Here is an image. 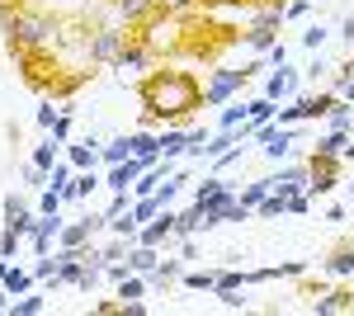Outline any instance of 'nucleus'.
Here are the masks:
<instances>
[{
	"instance_id": "obj_6",
	"label": "nucleus",
	"mask_w": 354,
	"mask_h": 316,
	"mask_svg": "<svg viewBox=\"0 0 354 316\" xmlns=\"http://www.w3.org/2000/svg\"><path fill=\"white\" fill-rule=\"evenodd\" d=\"M62 227H66V217L62 212H38V227L28 232V245H33V255H48L62 236Z\"/></svg>"
},
{
	"instance_id": "obj_29",
	"label": "nucleus",
	"mask_w": 354,
	"mask_h": 316,
	"mask_svg": "<svg viewBox=\"0 0 354 316\" xmlns=\"http://www.w3.org/2000/svg\"><path fill=\"white\" fill-rule=\"evenodd\" d=\"M194 232H203V208H198V203L175 217V236H194Z\"/></svg>"
},
{
	"instance_id": "obj_35",
	"label": "nucleus",
	"mask_w": 354,
	"mask_h": 316,
	"mask_svg": "<svg viewBox=\"0 0 354 316\" xmlns=\"http://www.w3.org/2000/svg\"><path fill=\"white\" fill-rule=\"evenodd\" d=\"M236 123H245V100H227V104H222L218 128H236Z\"/></svg>"
},
{
	"instance_id": "obj_48",
	"label": "nucleus",
	"mask_w": 354,
	"mask_h": 316,
	"mask_svg": "<svg viewBox=\"0 0 354 316\" xmlns=\"http://www.w3.org/2000/svg\"><path fill=\"white\" fill-rule=\"evenodd\" d=\"M265 62H270V66H283V62H288V48H283V43H274L270 53H265Z\"/></svg>"
},
{
	"instance_id": "obj_13",
	"label": "nucleus",
	"mask_w": 354,
	"mask_h": 316,
	"mask_svg": "<svg viewBox=\"0 0 354 316\" xmlns=\"http://www.w3.org/2000/svg\"><path fill=\"white\" fill-rule=\"evenodd\" d=\"M100 147H104L100 137H85V142H76V147L66 142V147H62V156L71 160L76 170H95V165H104V160H100Z\"/></svg>"
},
{
	"instance_id": "obj_32",
	"label": "nucleus",
	"mask_w": 354,
	"mask_h": 316,
	"mask_svg": "<svg viewBox=\"0 0 354 316\" xmlns=\"http://www.w3.org/2000/svg\"><path fill=\"white\" fill-rule=\"evenodd\" d=\"M180 260H161L156 264V274H151V288H170V284H180Z\"/></svg>"
},
{
	"instance_id": "obj_3",
	"label": "nucleus",
	"mask_w": 354,
	"mask_h": 316,
	"mask_svg": "<svg viewBox=\"0 0 354 316\" xmlns=\"http://www.w3.org/2000/svg\"><path fill=\"white\" fill-rule=\"evenodd\" d=\"M245 80H250L245 66L241 71H236V66H218V71L208 76V85H203V109H222L227 100H236V95L245 90Z\"/></svg>"
},
{
	"instance_id": "obj_41",
	"label": "nucleus",
	"mask_w": 354,
	"mask_h": 316,
	"mask_svg": "<svg viewBox=\"0 0 354 316\" xmlns=\"http://www.w3.org/2000/svg\"><path fill=\"white\" fill-rule=\"evenodd\" d=\"M312 15V0H288L283 5V24H293V19H307Z\"/></svg>"
},
{
	"instance_id": "obj_23",
	"label": "nucleus",
	"mask_w": 354,
	"mask_h": 316,
	"mask_svg": "<svg viewBox=\"0 0 354 316\" xmlns=\"http://www.w3.org/2000/svg\"><path fill=\"white\" fill-rule=\"evenodd\" d=\"M326 128L330 132H350L354 128V104H350V100H340V95H335V104L326 109Z\"/></svg>"
},
{
	"instance_id": "obj_17",
	"label": "nucleus",
	"mask_w": 354,
	"mask_h": 316,
	"mask_svg": "<svg viewBox=\"0 0 354 316\" xmlns=\"http://www.w3.org/2000/svg\"><path fill=\"white\" fill-rule=\"evenodd\" d=\"M90 236H95V227L90 222H66L62 227V236H57V250H81V245H90Z\"/></svg>"
},
{
	"instance_id": "obj_8",
	"label": "nucleus",
	"mask_w": 354,
	"mask_h": 316,
	"mask_svg": "<svg viewBox=\"0 0 354 316\" xmlns=\"http://www.w3.org/2000/svg\"><path fill=\"white\" fill-rule=\"evenodd\" d=\"M265 95L279 100V104H288V100L298 95V66H288V62H283V66H274L270 76H265Z\"/></svg>"
},
{
	"instance_id": "obj_18",
	"label": "nucleus",
	"mask_w": 354,
	"mask_h": 316,
	"mask_svg": "<svg viewBox=\"0 0 354 316\" xmlns=\"http://www.w3.org/2000/svg\"><path fill=\"white\" fill-rule=\"evenodd\" d=\"M33 284H38V279H33V269H24V264H15V260H10V269H5V284H0V288L10 292V297H24V292L33 288Z\"/></svg>"
},
{
	"instance_id": "obj_34",
	"label": "nucleus",
	"mask_w": 354,
	"mask_h": 316,
	"mask_svg": "<svg viewBox=\"0 0 354 316\" xmlns=\"http://www.w3.org/2000/svg\"><path fill=\"white\" fill-rule=\"evenodd\" d=\"M326 38H330V24H322V19L302 28V48H312V53H322V48H326Z\"/></svg>"
},
{
	"instance_id": "obj_12",
	"label": "nucleus",
	"mask_w": 354,
	"mask_h": 316,
	"mask_svg": "<svg viewBox=\"0 0 354 316\" xmlns=\"http://www.w3.org/2000/svg\"><path fill=\"white\" fill-rule=\"evenodd\" d=\"M142 170H147V160H137V156L118 160V165L104 170V189H133L137 180H142Z\"/></svg>"
},
{
	"instance_id": "obj_49",
	"label": "nucleus",
	"mask_w": 354,
	"mask_h": 316,
	"mask_svg": "<svg viewBox=\"0 0 354 316\" xmlns=\"http://www.w3.org/2000/svg\"><path fill=\"white\" fill-rule=\"evenodd\" d=\"M198 5H250V0H198ZM260 5H288V0H260Z\"/></svg>"
},
{
	"instance_id": "obj_38",
	"label": "nucleus",
	"mask_w": 354,
	"mask_h": 316,
	"mask_svg": "<svg viewBox=\"0 0 354 316\" xmlns=\"http://www.w3.org/2000/svg\"><path fill=\"white\" fill-rule=\"evenodd\" d=\"M218 288H250V279H245V269H222ZM218 288H213V292H218Z\"/></svg>"
},
{
	"instance_id": "obj_43",
	"label": "nucleus",
	"mask_w": 354,
	"mask_h": 316,
	"mask_svg": "<svg viewBox=\"0 0 354 316\" xmlns=\"http://www.w3.org/2000/svg\"><path fill=\"white\" fill-rule=\"evenodd\" d=\"M19 212H33V208H28L24 194H10V198H5V222H10V217H19Z\"/></svg>"
},
{
	"instance_id": "obj_31",
	"label": "nucleus",
	"mask_w": 354,
	"mask_h": 316,
	"mask_svg": "<svg viewBox=\"0 0 354 316\" xmlns=\"http://www.w3.org/2000/svg\"><path fill=\"white\" fill-rule=\"evenodd\" d=\"M43 307H48V297H38V292H33V288H28L24 297H19V302L10 297V316H38V312H43Z\"/></svg>"
},
{
	"instance_id": "obj_28",
	"label": "nucleus",
	"mask_w": 354,
	"mask_h": 316,
	"mask_svg": "<svg viewBox=\"0 0 354 316\" xmlns=\"http://www.w3.org/2000/svg\"><path fill=\"white\" fill-rule=\"evenodd\" d=\"M180 284L194 288V292H213L218 288V274H213V269H189V274H180Z\"/></svg>"
},
{
	"instance_id": "obj_47",
	"label": "nucleus",
	"mask_w": 354,
	"mask_h": 316,
	"mask_svg": "<svg viewBox=\"0 0 354 316\" xmlns=\"http://www.w3.org/2000/svg\"><path fill=\"white\" fill-rule=\"evenodd\" d=\"M57 113H62V109H53V104H43V109H38V128L48 132V128H53V123H57Z\"/></svg>"
},
{
	"instance_id": "obj_54",
	"label": "nucleus",
	"mask_w": 354,
	"mask_h": 316,
	"mask_svg": "<svg viewBox=\"0 0 354 316\" xmlns=\"http://www.w3.org/2000/svg\"><path fill=\"white\" fill-rule=\"evenodd\" d=\"M5 269H10V260H5V255H0V284H5Z\"/></svg>"
},
{
	"instance_id": "obj_16",
	"label": "nucleus",
	"mask_w": 354,
	"mask_h": 316,
	"mask_svg": "<svg viewBox=\"0 0 354 316\" xmlns=\"http://www.w3.org/2000/svg\"><path fill=\"white\" fill-rule=\"evenodd\" d=\"M19 57V62H24V66H43V57H33V48H28V53H15ZM43 71H48V66H43ZM33 85H43V90H53V95H71V90H76V80H57V71H53V80H43L38 76V71H33Z\"/></svg>"
},
{
	"instance_id": "obj_9",
	"label": "nucleus",
	"mask_w": 354,
	"mask_h": 316,
	"mask_svg": "<svg viewBox=\"0 0 354 316\" xmlns=\"http://www.w3.org/2000/svg\"><path fill=\"white\" fill-rule=\"evenodd\" d=\"M175 217H180V212L161 208L142 232H137V245H165V241H175Z\"/></svg>"
},
{
	"instance_id": "obj_15",
	"label": "nucleus",
	"mask_w": 354,
	"mask_h": 316,
	"mask_svg": "<svg viewBox=\"0 0 354 316\" xmlns=\"http://www.w3.org/2000/svg\"><path fill=\"white\" fill-rule=\"evenodd\" d=\"M279 28H283V24H245L241 43L250 48V53H270L274 43H279Z\"/></svg>"
},
{
	"instance_id": "obj_42",
	"label": "nucleus",
	"mask_w": 354,
	"mask_h": 316,
	"mask_svg": "<svg viewBox=\"0 0 354 316\" xmlns=\"http://www.w3.org/2000/svg\"><path fill=\"white\" fill-rule=\"evenodd\" d=\"M53 274H57V255H38L33 260V279H48L53 284Z\"/></svg>"
},
{
	"instance_id": "obj_22",
	"label": "nucleus",
	"mask_w": 354,
	"mask_h": 316,
	"mask_svg": "<svg viewBox=\"0 0 354 316\" xmlns=\"http://www.w3.org/2000/svg\"><path fill=\"white\" fill-rule=\"evenodd\" d=\"M71 180H76V165L62 156V160L53 165V170H48V189H57L62 198H71Z\"/></svg>"
},
{
	"instance_id": "obj_7",
	"label": "nucleus",
	"mask_w": 354,
	"mask_h": 316,
	"mask_svg": "<svg viewBox=\"0 0 354 316\" xmlns=\"http://www.w3.org/2000/svg\"><path fill=\"white\" fill-rule=\"evenodd\" d=\"M307 165H312V185H307L312 198H317V194H330V189L340 185V165H335V156H317V151H312Z\"/></svg>"
},
{
	"instance_id": "obj_5",
	"label": "nucleus",
	"mask_w": 354,
	"mask_h": 316,
	"mask_svg": "<svg viewBox=\"0 0 354 316\" xmlns=\"http://www.w3.org/2000/svg\"><path fill=\"white\" fill-rule=\"evenodd\" d=\"M128 38H133V33H123V28H100V33L85 43V57H90V62H118V53L128 48Z\"/></svg>"
},
{
	"instance_id": "obj_44",
	"label": "nucleus",
	"mask_w": 354,
	"mask_h": 316,
	"mask_svg": "<svg viewBox=\"0 0 354 316\" xmlns=\"http://www.w3.org/2000/svg\"><path fill=\"white\" fill-rule=\"evenodd\" d=\"M62 203H66V198H62L57 189H43V198H38V212H62Z\"/></svg>"
},
{
	"instance_id": "obj_30",
	"label": "nucleus",
	"mask_w": 354,
	"mask_h": 316,
	"mask_svg": "<svg viewBox=\"0 0 354 316\" xmlns=\"http://www.w3.org/2000/svg\"><path fill=\"white\" fill-rule=\"evenodd\" d=\"M128 156H133V147H128V132L100 147V160H104V165H118V160H128Z\"/></svg>"
},
{
	"instance_id": "obj_51",
	"label": "nucleus",
	"mask_w": 354,
	"mask_h": 316,
	"mask_svg": "<svg viewBox=\"0 0 354 316\" xmlns=\"http://www.w3.org/2000/svg\"><path fill=\"white\" fill-rule=\"evenodd\" d=\"M335 95H340V100H350V104H354V80H345V85H340Z\"/></svg>"
},
{
	"instance_id": "obj_45",
	"label": "nucleus",
	"mask_w": 354,
	"mask_h": 316,
	"mask_svg": "<svg viewBox=\"0 0 354 316\" xmlns=\"http://www.w3.org/2000/svg\"><path fill=\"white\" fill-rule=\"evenodd\" d=\"M24 185H33V189H38V185H48V170L28 160V165H24Z\"/></svg>"
},
{
	"instance_id": "obj_10",
	"label": "nucleus",
	"mask_w": 354,
	"mask_h": 316,
	"mask_svg": "<svg viewBox=\"0 0 354 316\" xmlns=\"http://www.w3.org/2000/svg\"><path fill=\"white\" fill-rule=\"evenodd\" d=\"M151 62H156V53H151L142 38H128V48L118 53L113 66H118V71H128V76H137V71H151Z\"/></svg>"
},
{
	"instance_id": "obj_39",
	"label": "nucleus",
	"mask_w": 354,
	"mask_h": 316,
	"mask_svg": "<svg viewBox=\"0 0 354 316\" xmlns=\"http://www.w3.org/2000/svg\"><path fill=\"white\" fill-rule=\"evenodd\" d=\"M265 194H270V175H265V180H250V185H245V194H241V203H250V208H255Z\"/></svg>"
},
{
	"instance_id": "obj_25",
	"label": "nucleus",
	"mask_w": 354,
	"mask_h": 316,
	"mask_svg": "<svg viewBox=\"0 0 354 316\" xmlns=\"http://www.w3.org/2000/svg\"><path fill=\"white\" fill-rule=\"evenodd\" d=\"M227 189H232V185H227V180H222L218 170H213V175H203V185L194 189V203H213V198H222V194H227Z\"/></svg>"
},
{
	"instance_id": "obj_19",
	"label": "nucleus",
	"mask_w": 354,
	"mask_h": 316,
	"mask_svg": "<svg viewBox=\"0 0 354 316\" xmlns=\"http://www.w3.org/2000/svg\"><path fill=\"white\" fill-rule=\"evenodd\" d=\"M128 147H133V156L147 160V165H156V160H161V142H156L151 132H128Z\"/></svg>"
},
{
	"instance_id": "obj_50",
	"label": "nucleus",
	"mask_w": 354,
	"mask_h": 316,
	"mask_svg": "<svg viewBox=\"0 0 354 316\" xmlns=\"http://www.w3.org/2000/svg\"><path fill=\"white\" fill-rule=\"evenodd\" d=\"M340 38L354 48V15H345V19H340Z\"/></svg>"
},
{
	"instance_id": "obj_52",
	"label": "nucleus",
	"mask_w": 354,
	"mask_h": 316,
	"mask_svg": "<svg viewBox=\"0 0 354 316\" xmlns=\"http://www.w3.org/2000/svg\"><path fill=\"white\" fill-rule=\"evenodd\" d=\"M340 160H354V142H345V147H340Z\"/></svg>"
},
{
	"instance_id": "obj_11",
	"label": "nucleus",
	"mask_w": 354,
	"mask_h": 316,
	"mask_svg": "<svg viewBox=\"0 0 354 316\" xmlns=\"http://www.w3.org/2000/svg\"><path fill=\"white\" fill-rule=\"evenodd\" d=\"M307 185H312V165H298V160L293 165H279L270 175V189H283V194H298Z\"/></svg>"
},
{
	"instance_id": "obj_4",
	"label": "nucleus",
	"mask_w": 354,
	"mask_h": 316,
	"mask_svg": "<svg viewBox=\"0 0 354 316\" xmlns=\"http://www.w3.org/2000/svg\"><path fill=\"white\" fill-rule=\"evenodd\" d=\"M293 137H298V132L283 128V123H260V128H255V142H260V151H265L270 160H288Z\"/></svg>"
},
{
	"instance_id": "obj_24",
	"label": "nucleus",
	"mask_w": 354,
	"mask_h": 316,
	"mask_svg": "<svg viewBox=\"0 0 354 316\" xmlns=\"http://www.w3.org/2000/svg\"><path fill=\"white\" fill-rule=\"evenodd\" d=\"M354 307V292L350 288H335V292H326L322 302H312V312L317 316H330V312H350Z\"/></svg>"
},
{
	"instance_id": "obj_20",
	"label": "nucleus",
	"mask_w": 354,
	"mask_h": 316,
	"mask_svg": "<svg viewBox=\"0 0 354 316\" xmlns=\"http://www.w3.org/2000/svg\"><path fill=\"white\" fill-rule=\"evenodd\" d=\"M245 118L260 128V123H274L279 118V100H270V95H255V100H245Z\"/></svg>"
},
{
	"instance_id": "obj_36",
	"label": "nucleus",
	"mask_w": 354,
	"mask_h": 316,
	"mask_svg": "<svg viewBox=\"0 0 354 316\" xmlns=\"http://www.w3.org/2000/svg\"><path fill=\"white\" fill-rule=\"evenodd\" d=\"M345 142H350V132H326V137H317V156H340Z\"/></svg>"
},
{
	"instance_id": "obj_27",
	"label": "nucleus",
	"mask_w": 354,
	"mask_h": 316,
	"mask_svg": "<svg viewBox=\"0 0 354 316\" xmlns=\"http://www.w3.org/2000/svg\"><path fill=\"white\" fill-rule=\"evenodd\" d=\"M326 274H330V279H345V274H354V241H350V245H340V250L330 255Z\"/></svg>"
},
{
	"instance_id": "obj_14",
	"label": "nucleus",
	"mask_w": 354,
	"mask_h": 316,
	"mask_svg": "<svg viewBox=\"0 0 354 316\" xmlns=\"http://www.w3.org/2000/svg\"><path fill=\"white\" fill-rule=\"evenodd\" d=\"M156 142H161V160L189 156V128H180V123H170L165 132H156Z\"/></svg>"
},
{
	"instance_id": "obj_53",
	"label": "nucleus",
	"mask_w": 354,
	"mask_h": 316,
	"mask_svg": "<svg viewBox=\"0 0 354 316\" xmlns=\"http://www.w3.org/2000/svg\"><path fill=\"white\" fill-rule=\"evenodd\" d=\"M0 312H10V292L0 288Z\"/></svg>"
},
{
	"instance_id": "obj_46",
	"label": "nucleus",
	"mask_w": 354,
	"mask_h": 316,
	"mask_svg": "<svg viewBox=\"0 0 354 316\" xmlns=\"http://www.w3.org/2000/svg\"><path fill=\"white\" fill-rule=\"evenodd\" d=\"M326 71H330V62H326L322 53H317V62L307 66V80H326Z\"/></svg>"
},
{
	"instance_id": "obj_1",
	"label": "nucleus",
	"mask_w": 354,
	"mask_h": 316,
	"mask_svg": "<svg viewBox=\"0 0 354 316\" xmlns=\"http://www.w3.org/2000/svg\"><path fill=\"white\" fill-rule=\"evenodd\" d=\"M137 100H142V113L147 123H185L194 109H203V85L180 71V66H165V71H151V76L137 85Z\"/></svg>"
},
{
	"instance_id": "obj_40",
	"label": "nucleus",
	"mask_w": 354,
	"mask_h": 316,
	"mask_svg": "<svg viewBox=\"0 0 354 316\" xmlns=\"http://www.w3.org/2000/svg\"><path fill=\"white\" fill-rule=\"evenodd\" d=\"M48 137H57V142L66 147V137H71V109H62V113H57V123L48 128Z\"/></svg>"
},
{
	"instance_id": "obj_21",
	"label": "nucleus",
	"mask_w": 354,
	"mask_h": 316,
	"mask_svg": "<svg viewBox=\"0 0 354 316\" xmlns=\"http://www.w3.org/2000/svg\"><path fill=\"white\" fill-rule=\"evenodd\" d=\"M128 264H133L137 274H147V279H151V274H156V264H161V245H133V250H128Z\"/></svg>"
},
{
	"instance_id": "obj_2",
	"label": "nucleus",
	"mask_w": 354,
	"mask_h": 316,
	"mask_svg": "<svg viewBox=\"0 0 354 316\" xmlns=\"http://www.w3.org/2000/svg\"><path fill=\"white\" fill-rule=\"evenodd\" d=\"M5 33H10V53H28V48H43L53 19L43 15H24V10H5Z\"/></svg>"
},
{
	"instance_id": "obj_37",
	"label": "nucleus",
	"mask_w": 354,
	"mask_h": 316,
	"mask_svg": "<svg viewBox=\"0 0 354 316\" xmlns=\"http://www.w3.org/2000/svg\"><path fill=\"white\" fill-rule=\"evenodd\" d=\"M19 245H24V236H19L15 227H5V232H0V255H5V260H15V255H19Z\"/></svg>"
},
{
	"instance_id": "obj_33",
	"label": "nucleus",
	"mask_w": 354,
	"mask_h": 316,
	"mask_svg": "<svg viewBox=\"0 0 354 316\" xmlns=\"http://www.w3.org/2000/svg\"><path fill=\"white\" fill-rule=\"evenodd\" d=\"M118 10H123V19H128V24H142V19L156 10V0H118Z\"/></svg>"
},
{
	"instance_id": "obj_26",
	"label": "nucleus",
	"mask_w": 354,
	"mask_h": 316,
	"mask_svg": "<svg viewBox=\"0 0 354 316\" xmlns=\"http://www.w3.org/2000/svg\"><path fill=\"white\" fill-rule=\"evenodd\" d=\"M28 160H33V165H43V170H53L57 160H62V142H57V137H48V142H38Z\"/></svg>"
}]
</instances>
